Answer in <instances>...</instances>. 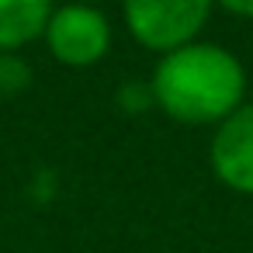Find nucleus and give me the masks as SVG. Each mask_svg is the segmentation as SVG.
<instances>
[{
  "label": "nucleus",
  "instance_id": "7",
  "mask_svg": "<svg viewBox=\"0 0 253 253\" xmlns=\"http://www.w3.org/2000/svg\"><path fill=\"white\" fill-rule=\"evenodd\" d=\"M218 7H225L229 14H239V18H253V0H215Z\"/></svg>",
  "mask_w": 253,
  "mask_h": 253
},
{
  "label": "nucleus",
  "instance_id": "1",
  "mask_svg": "<svg viewBox=\"0 0 253 253\" xmlns=\"http://www.w3.org/2000/svg\"><path fill=\"white\" fill-rule=\"evenodd\" d=\"M149 94L163 115L184 125H222L246 104V70L225 45L187 42L160 56Z\"/></svg>",
  "mask_w": 253,
  "mask_h": 253
},
{
  "label": "nucleus",
  "instance_id": "3",
  "mask_svg": "<svg viewBox=\"0 0 253 253\" xmlns=\"http://www.w3.org/2000/svg\"><path fill=\"white\" fill-rule=\"evenodd\" d=\"M45 45L56 63L84 70L108 56L111 49V25L90 4H59L45 25Z\"/></svg>",
  "mask_w": 253,
  "mask_h": 253
},
{
  "label": "nucleus",
  "instance_id": "4",
  "mask_svg": "<svg viewBox=\"0 0 253 253\" xmlns=\"http://www.w3.org/2000/svg\"><path fill=\"white\" fill-rule=\"evenodd\" d=\"M208 163L218 184L236 194H253V101L236 108L222 125H215Z\"/></svg>",
  "mask_w": 253,
  "mask_h": 253
},
{
  "label": "nucleus",
  "instance_id": "6",
  "mask_svg": "<svg viewBox=\"0 0 253 253\" xmlns=\"http://www.w3.org/2000/svg\"><path fill=\"white\" fill-rule=\"evenodd\" d=\"M28 84H32V66L14 52H0V97H14L28 90Z\"/></svg>",
  "mask_w": 253,
  "mask_h": 253
},
{
  "label": "nucleus",
  "instance_id": "5",
  "mask_svg": "<svg viewBox=\"0 0 253 253\" xmlns=\"http://www.w3.org/2000/svg\"><path fill=\"white\" fill-rule=\"evenodd\" d=\"M52 0H0V52H18L45 35Z\"/></svg>",
  "mask_w": 253,
  "mask_h": 253
},
{
  "label": "nucleus",
  "instance_id": "2",
  "mask_svg": "<svg viewBox=\"0 0 253 253\" xmlns=\"http://www.w3.org/2000/svg\"><path fill=\"white\" fill-rule=\"evenodd\" d=\"M215 0H122L128 35L149 52H173L198 42Z\"/></svg>",
  "mask_w": 253,
  "mask_h": 253
},
{
  "label": "nucleus",
  "instance_id": "8",
  "mask_svg": "<svg viewBox=\"0 0 253 253\" xmlns=\"http://www.w3.org/2000/svg\"><path fill=\"white\" fill-rule=\"evenodd\" d=\"M66 4H90V7H97L101 0H66Z\"/></svg>",
  "mask_w": 253,
  "mask_h": 253
}]
</instances>
